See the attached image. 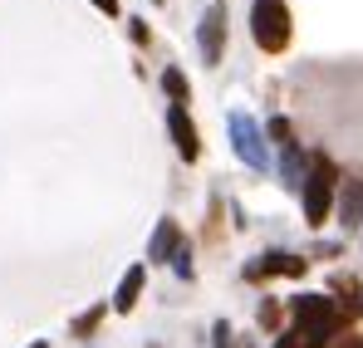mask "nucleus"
<instances>
[{"label":"nucleus","mask_w":363,"mask_h":348,"mask_svg":"<svg viewBox=\"0 0 363 348\" xmlns=\"http://www.w3.org/2000/svg\"><path fill=\"white\" fill-rule=\"evenodd\" d=\"M354 319V304H334L329 294H295V334L300 348H324L329 339H344Z\"/></svg>","instance_id":"nucleus-1"},{"label":"nucleus","mask_w":363,"mask_h":348,"mask_svg":"<svg viewBox=\"0 0 363 348\" xmlns=\"http://www.w3.org/2000/svg\"><path fill=\"white\" fill-rule=\"evenodd\" d=\"M250 35L265 55H285L290 50V35H295V20H290V5L285 0H255L250 5Z\"/></svg>","instance_id":"nucleus-2"},{"label":"nucleus","mask_w":363,"mask_h":348,"mask_svg":"<svg viewBox=\"0 0 363 348\" xmlns=\"http://www.w3.org/2000/svg\"><path fill=\"white\" fill-rule=\"evenodd\" d=\"M344 181H339V167L319 152V157H309V176H304L300 196H304V221L309 226H324V216L334 211V191H339Z\"/></svg>","instance_id":"nucleus-3"},{"label":"nucleus","mask_w":363,"mask_h":348,"mask_svg":"<svg viewBox=\"0 0 363 348\" xmlns=\"http://www.w3.org/2000/svg\"><path fill=\"white\" fill-rule=\"evenodd\" d=\"M226 133H231V147H236V157H241L250 172H265L270 167V147H265V133H260V123L236 108V113L226 118Z\"/></svg>","instance_id":"nucleus-4"},{"label":"nucleus","mask_w":363,"mask_h":348,"mask_svg":"<svg viewBox=\"0 0 363 348\" xmlns=\"http://www.w3.org/2000/svg\"><path fill=\"white\" fill-rule=\"evenodd\" d=\"M196 45H201L206 69H216V64H221V55H226V0H211V5H206L201 30H196Z\"/></svg>","instance_id":"nucleus-5"},{"label":"nucleus","mask_w":363,"mask_h":348,"mask_svg":"<svg viewBox=\"0 0 363 348\" xmlns=\"http://www.w3.org/2000/svg\"><path fill=\"white\" fill-rule=\"evenodd\" d=\"M167 133H172V147H177L182 162L201 157V133H196V123H191L186 108H167Z\"/></svg>","instance_id":"nucleus-6"},{"label":"nucleus","mask_w":363,"mask_h":348,"mask_svg":"<svg viewBox=\"0 0 363 348\" xmlns=\"http://www.w3.org/2000/svg\"><path fill=\"white\" fill-rule=\"evenodd\" d=\"M309 270V260L300 255H285V250H270V255H260L255 265H245V280H270V275H304Z\"/></svg>","instance_id":"nucleus-7"},{"label":"nucleus","mask_w":363,"mask_h":348,"mask_svg":"<svg viewBox=\"0 0 363 348\" xmlns=\"http://www.w3.org/2000/svg\"><path fill=\"white\" fill-rule=\"evenodd\" d=\"M177 255H182V226L172 221V216H162L157 231H152V240H147V260L167 265V260H177Z\"/></svg>","instance_id":"nucleus-8"},{"label":"nucleus","mask_w":363,"mask_h":348,"mask_svg":"<svg viewBox=\"0 0 363 348\" xmlns=\"http://www.w3.org/2000/svg\"><path fill=\"white\" fill-rule=\"evenodd\" d=\"M339 221H344V231H359V226H363V181H359V176H349V181H344Z\"/></svg>","instance_id":"nucleus-9"},{"label":"nucleus","mask_w":363,"mask_h":348,"mask_svg":"<svg viewBox=\"0 0 363 348\" xmlns=\"http://www.w3.org/2000/svg\"><path fill=\"white\" fill-rule=\"evenodd\" d=\"M143 280H147V270H143V265H128V275L118 280V294H113V309H118V314H128V309L138 304V294H143Z\"/></svg>","instance_id":"nucleus-10"},{"label":"nucleus","mask_w":363,"mask_h":348,"mask_svg":"<svg viewBox=\"0 0 363 348\" xmlns=\"http://www.w3.org/2000/svg\"><path fill=\"white\" fill-rule=\"evenodd\" d=\"M304 176H309V157H304L300 147L290 142V147H285V157H280V181L300 191V186H304Z\"/></svg>","instance_id":"nucleus-11"},{"label":"nucleus","mask_w":363,"mask_h":348,"mask_svg":"<svg viewBox=\"0 0 363 348\" xmlns=\"http://www.w3.org/2000/svg\"><path fill=\"white\" fill-rule=\"evenodd\" d=\"M162 94H167L172 108H186V103H191V84H186V74H182L177 64L162 69Z\"/></svg>","instance_id":"nucleus-12"},{"label":"nucleus","mask_w":363,"mask_h":348,"mask_svg":"<svg viewBox=\"0 0 363 348\" xmlns=\"http://www.w3.org/2000/svg\"><path fill=\"white\" fill-rule=\"evenodd\" d=\"M270 137H275L280 147H290V142H295V128H290V118H275V123H270Z\"/></svg>","instance_id":"nucleus-13"},{"label":"nucleus","mask_w":363,"mask_h":348,"mask_svg":"<svg viewBox=\"0 0 363 348\" xmlns=\"http://www.w3.org/2000/svg\"><path fill=\"white\" fill-rule=\"evenodd\" d=\"M99 314H104V309H89V314H79V319H74V339L94 334V329H99Z\"/></svg>","instance_id":"nucleus-14"},{"label":"nucleus","mask_w":363,"mask_h":348,"mask_svg":"<svg viewBox=\"0 0 363 348\" xmlns=\"http://www.w3.org/2000/svg\"><path fill=\"white\" fill-rule=\"evenodd\" d=\"M275 324H280V304L265 299V304H260V329H275Z\"/></svg>","instance_id":"nucleus-15"},{"label":"nucleus","mask_w":363,"mask_h":348,"mask_svg":"<svg viewBox=\"0 0 363 348\" xmlns=\"http://www.w3.org/2000/svg\"><path fill=\"white\" fill-rule=\"evenodd\" d=\"M172 270H177L182 280H191V250H186V245H182V255L172 260Z\"/></svg>","instance_id":"nucleus-16"},{"label":"nucleus","mask_w":363,"mask_h":348,"mask_svg":"<svg viewBox=\"0 0 363 348\" xmlns=\"http://www.w3.org/2000/svg\"><path fill=\"white\" fill-rule=\"evenodd\" d=\"M128 30H133V40H138V45H147V25H143V20H128Z\"/></svg>","instance_id":"nucleus-17"},{"label":"nucleus","mask_w":363,"mask_h":348,"mask_svg":"<svg viewBox=\"0 0 363 348\" xmlns=\"http://www.w3.org/2000/svg\"><path fill=\"white\" fill-rule=\"evenodd\" d=\"M334 348H363V334H344V339H339Z\"/></svg>","instance_id":"nucleus-18"},{"label":"nucleus","mask_w":363,"mask_h":348,"mask_svg":"<svg viewBox=\"0 0 363 348\" xmlns=\"http://www.w3.org/2000/svg\"><path fill=\"white\" fill-rule=\"evenodd\" d=\"M94 5H99V10H104V15H118V10H123L118 0H94Z\"/></svg>","instance_id":"nucleus-19"},{"label":"nucleus","mask_w":363,"mask_h":348,"mask_svg":"<svg viewBox=\"0 0 363 348\" xmlns=\"http://www.w3.org/2000/svg\"><path fill=\"white\" fill-rule=\"evenodd\" d=\"M295 339H300V334H280V344H275V348H300Z\"/></svg>","instance_id":"nucleus-20"}]
</instances>
